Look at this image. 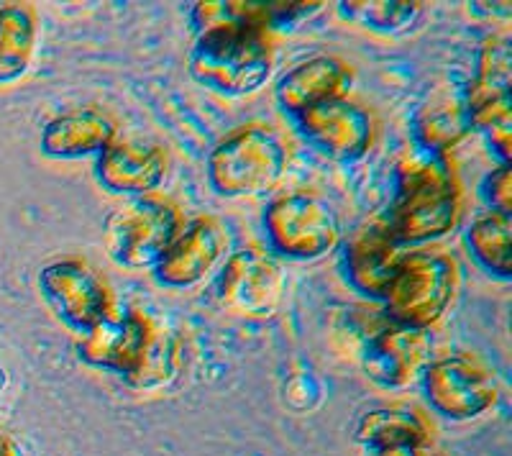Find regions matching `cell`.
Here are the masks:
<instances>
[{"mask_svg":"<svg viewBox=\"0 0 512 456\" xmlns=\"http://www.w3.org/2000/svg\"><path fill=\"white\" fill-rule=\"evenodd\" d=\"M464 211V193L448 157L423 154L400 164L384 223L397 244L423 246L451 234Z\"/></svg>","mask_w":512,"mask_h":456,"instance_id":"1","label":"cell"},{"mask_svg":"<svg viewBox=\"0 0 512 456\" xmlns=\"http://www.w3.org/2000/svg\"><path fill=\"white\" fill-rule=\"evenodd\" d=\"M287 164L290 152L280 131L269 123L249 121L218 139L208 154L205 172L213 193L241 200L272 193L285 180Z\"/></svg>","mask_w":512,"mask_h":456,"instance_id":"2","label":"cell"},{"mask_svg":"<svg viewBox=\"0 0 512 456\" xmlns=\"http://www.w3.org/2000/svg\"><path fill=\"white\" fill-rule=\"evenodd\" d=\"M192 80L226 98H246L267 85L274 49L267 34L241 26H210L198 34L187 59Z\"/></svg>","mask_w":512,"mask_h":456,"instance_id":"3","label":"cell"},{"mask_svg":"<svg viewBox=\"0 0 512 456\" xmlns=\"http://www.w3.org/2000/svg\"><path fill=\"white\" fill-rule=\"evenodd\" d=\"M459 290V267L446 252L413 249L402 254L382 295L384 316L400 326L428 331L451 308Z\"/></svg>","mask_w":512,"mask_h":456,"instance_id":"4","label":"cell"},{"mask_svg":"<svg viewBox=\"0 0 512 456\" xmlns=\"http://www.w3.org/2000/svg\"><path fill=\"white\" fill-rule=\"evenodd\" d=\"M154 354H157L154 323L136 308H116L105 321L77 339L80 362L113 372L136 387L164 382L162 357Z\"/></svg>","mask_w":512,"mask_h":456,"instance_id":"5","label":"cell"},{"mask_svg":"<svg viewBox=\"0 0 512 456\" xmlns=\"http://www.w3.org/2000/svg\"><path fill=\"white\" fill-rule=\"evenodd\" d=\"M269 252L292 262H315L341 244V216L323 195L295 190L264 208L262 218Z\"/></svg>","mask_w":512,"mask_h":456,"instance_id":"6","label":"cell"},{"mask_svg":"<svg viewBox=\"0 0 512 456\" xmlns=\"http://www.w3.org/2000/svg\"><path fill=\"white\" fill-rule=\"evenodd\" d=\"M182 223L180 208L169 200L157 195L128 200L105 218V254L123 269H152Z\"/></svg>","mask_w":512,"mask_h":456,"instance_id":"7","label":"cell"},{"mask_svg":"<svg viewBox=\"0 0 512 456\" xmlns=\"http://www.w3.org/2000/svg\"><path fill=\"white\" fill-rule=\"evenodd\" d=\"M472 126L482 131L500 164L512 162V47L507 36H489L477 70L464 90Z\"/></svg>","mask_w":512,"mask_h":456,"instance_id":"8","label":"cell"},{"mask_svg":"<svg viewBox=\"0 0 512 456\" xmlns=\"http://www.w3.org/2000/svg\"><path fill=\"white\" fill-rule=\"evenodd\" d=\"M425 403L448 423H469L497 405L500 387L495 375L472 354H443L425 364L420 375Z\"/></svg>","mask_w":512,"mask_h":456,"instance_id":"9","label":"cell"},{"mask_svg":"<svg viewBox=\"0 0 512 456\" xmlns=\"http://www.w3.org/2000/svg\"><path fill=\"white\" fill-rule=\"evenodd\" d=\"M39 293L57 321L77 336L88 334L116 310L108 282L93 264L77 257L44 264L39 269Z\"/></svg>","mask_w":512,"mask_h":456,"instance_id":"10","label":"cell"},{"mask_svg":"<svg viewBox=\"0 0 512 456\" xmlns=\"http://www.w3.org/2000/svg\"><path fill=\"white\" fill-rule=\"evenodd\" d=\"M431 354L433 341L428 331L400 326L387 316L369 331H361V369L382 390H405L418 382Z\"/></svg>","mask_w":512,"mask_h":456,"instance_id":"11","label":"cell"},{"mask_svg":"<svg viewBox=\"0 0 512 456\" xmlns=\"http://www.w3.org/2000/svg\"><path fill=\"white\" fill-rule=\"evenodd\" d=\"M285 272L280 259L267 249L246 246L223 262L216 280L218 300L244 318H269L285 298Z\"/></svg>","mask_w":512,"mask_h":456,"instance_id":"12","label":"cell"},{"mask_svg":"<svg viewBox=\"0 0 512 456\" xmlns=\"http://www.w3.org/2000/svg\"><path fill=\"white\" fill-rule=\"evenodd\" d=\"M297 134L315 152L336 162H356L367 157L377 136L374 113L354 98H336L310 108L295 121Z\"/></svg>","mask_w":512,"mask_h":456,"instance_id":"13","label":"cell"},{"mask_svg":"<svg viewBox=\"0 0 512 456\" xmlns=\"http://www.w3.org/2000/svg\"><path fill=\"white\" fill-rule=\"evenodd\" d=\"M228 231L221 221L210 216H198L182 223L172 244L164 249L154 264V280L172 290H187L203 282L205 277L226 259Z\"/></svg>","mask_w":512,"mask_h":456,"instance_id":"14","label":"cell"},{"mask_svg":"<svg viewBox=\"0 0 512 456\" xmlns=\"http://www.w3.org/2000/svg\"><path fill=\"white\" fill-rule=\"evenodd\" d=\"M356 72L346 59L336 54H315L297 62L274 85V103L295 121L310 108L336 98H349Z\"/></svg>","mask_w":512,"mask_h":456,"instance_id":"15","label":"cell"},{"mask_svg":"<svg viewBox=\"0 0 512 456\" xmlns=\"http://www.w3.org/2000/svg\"><path fill=\"white\" fill-rule=\"evenodd\" d=\"M167 170V152L144 141L116 139L100 157H95V180L100 188L128 200L157 193Z\"/></svg>","mask_w":512,"mask_h":456,"instance_id":"16","label":"cell"},{"mask_svg":"<svg viewBox=\"0 0 512 456\" xmlns=\"http://www.w3.org/2000/svg\"><path fill=\"white\" fill-rule=\"evenodd\" d=\"M341 267L344 277L356 293L367 295L372 300H382L384 290L395 275L397 264L402 259V246L384 223V218L361 223L354 234L346 236L341 249Z\"/></svg>","mask_w":512,"mask_h":456,"instance_id":"17","label":"cell"},{"mask_svg":"<svg viewBox=\"0 0 512 456\" xmlns=\"http://www.w3.org/2000/svg\"><path fill=\"white\" fill-rule=\"evenodd\" d=\"M118 139V126L103 108H72L44 123L39 149L59 162L100 157Z\"/></svg>","mask_w":512,"mask_h":456,"instance_id":"18","label":"cell"},{"mask_svg":"<svg viewBox=\"0 0 512 456\" xmlns=\"http://www.w3.org/2000/svg\"><path fill=\"white\" fill-rule=\"evenodd\" d=\"M323 3H285V0H213V3H195L192 24L200 31L210 26H241V29L267 31L287 29L300 24L303 18L313 16Z\"/></svg>","mask_w":512,"mask_h":456,"instance_id":"19","label":"cell"},{"mask_svg":"<svg viewBox=\"0 0 512 456\" xmlns=\"http://www.w3.org/2000/svg\"><path fill=\"white\" fill-rule=\"evenodd\" d=\"M354 441L364 454L428 446L433 444V426L413 405H379L356 421Z\"/></svg>","mask_w":512,"mask_h":456,"instance_id":"20","label":"cell"},{"mask_svg":"<svg viewBox=\"0 0 512 456\" xmlns=\"http://www.w3.org/2000/svg\"><path fill=\"white\" fill-rule=\"evenodd\" d=\"M472 118L466 111L464 90H438L425 100L413 118V134L423 154L448 157V152L459 147L472 134Z\"/></svg>","mask_w":512,"mask_h":456,"instance_id":"21","label":"cell"},{"mask_svg":"<svg viewBox=\"0 0 512 456\" xmlns=\"http://www.w3.org/2000/svg\"><path fill=\"white\" fill-rule=\"evenodd\" d=\"M39 39V21L29 3L0 6V88H8L31 70Z\"/></svg>","mask_w":512,"mask_h":456,"instance_id":"22","label":"cell"},{"mask_svg":"<svg viewBox=\"0 0 512 456\" xmlns=\"http://www.w3.org/2000/svg\"><path fill=\"white\" fill-rule=\"evenodd\" d=\"M466 246L474 262L497 280L512 277V216L487 211L477 216L466 231Z\"/></svg>","mask_w":512,"mask_h":456,"instance_id":"23","label":"cell"},{"mask_svg":"<svg viewBox=\"0 0 512 456\" xmlns=\"http://www.w3.org/2000/svg\"><path fill=\"white\" fill-rule=\"evenodd\" d=\"M338 16L374 34L395 36L405 34L418 24L423 16V3L418 0H344L338 3Z\"/></svg>","mask_w":512,"mask_h":456,"instance_id":"24","label":"cell"},{"mask_svg":"<svg viewBox=\"0 0 512 456\" xmlns=\"http://www.w3.org/2000/svg\"><path fill=\"white\" fill-rule=\"evenodd\" d=\"M479 198L489 211L512 216V164H497L479 182Z\"/></svg>","mask_w":512,"mask_h":456,"instance_id":"25","label":"cell"},{"mask_svg":"<svg viewBox=\"0 0 512 456\" xmlns=\"http://www.w3.org/2000/svg\"><path fill=\"white\" fill-rule=\"evenodd\" d=\"M364 456H446L441 449L433 444L428 446H410V449H392V451H374V454Z\"/></svg>","mask_w":512,"mask_h":456,"instance_id":"26","label":"cell"},{"mask_svg":"<svg viewBox=\"0 0 512 456\" xmlns=\"http://www.w3.org/2000/svg\"><path fill=\"white\" fill-rule=\"evenodd\" d=\"M0 456H29V451L18 444L11 433L0 431Z\"/></svg>","mask_w":512,"mask_h":456,"instance_id":"27","label":"cell"},{"mask_svg":"<svg viewBox=\"0 0 512 456\" xmlns=\"http://www.w3.org/2000/svg\"><path fill=\"white\" fill-rule=\"evenodd\" d=\"M6 387H8V372H6V367L0 364V398H3V392H6Z\"/></svg>","mask_w":512,"mask_h":456,"instance_id":"28","label":"cell"}]
</instances>
